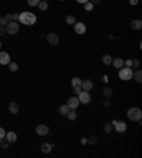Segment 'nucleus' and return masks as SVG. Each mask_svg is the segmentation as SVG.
Masks as SVG:
<instances>
[{
    "label": "nucleus",
    "mask_w": 142,
    "mask_h": 158,
    "mask_svg": "<svg viewBox=\"0 0 142 158\" xmlns=\"http://www.w3.org/2000/svg\"><path fill=\"white\" fill-rule=\"evenodd\" d=\"M19 20H20V23H23L24 26H33V24H36L37 22V16L32 13V12H22L20 14H19Z\"/></svg>",
    "instance_id": "obj_1"
},
{
    "label": "nucleus",
    "mask_w": 142,
    "mask_h": 158,
    "mask_svg": "<svg viewBox=\"0 0 142 158\" xmlns=\"http://www.w3.org/2000/svg\"><path fill=\"white\" fill-rule=\"evenodd\" d=\"M126 117L131 121H141L142 118V111L138 107H131L129 110L126 111Z\"/></svg>",
    "instance_id": "obj_2"
},
{
    "label": "nucleus",
    "mask_w": 142,
    "mask_h": 158,
    "mask_svg": "<svg viewBox=\"0 0 142 158\" xmlns=\"http://www.w3.org/2000/svg\"><path fill=\"white\" fill-rule=\"evenodd\" d=\"M132 74H134V70L131 67H121L118 71V77L124 81H128V80L132 79Z\"/></svg>",
    "instance_id": "obj_3"
},
{
    "label": "nucleus",
    "mask_w": 142,
    "mask_h": 158,
    "mask_svg": "<svg viewBox=\"0 0 142 158\" xmlns=\"http://www.w3.org/2000/svg\"><path fill=\"white\" fill-rule=\"evenodd\" d=\"M19 30H20V26H19V23L14 22V20H11V22H9V23L6 24V33H7V34H17Z\"/></svg>",
    "instance_id": "obj_4"
},
{
    "label": "nucleus",
    "mask_w": 142,
    "mask_h": 158,
    "mask_svg": "<svg viewBox=\"0 0 142 158\" xmlns=\"http://www.w3.org/2000/svg\"><path fill=\"white\" fill-rule=\"evenodd\" d=\"M111 124H112V127H114L118 133H125V131H126V124L124 123V121L112 120V121H111Z\"/></svg>",
    "instance_id": "obj_5"
},
{
    "label": "nucleus",
    "mask_w": 142,
    "mask_h": 158,
    "mask_svg": "<svg viewBox=\"0 0 142 158\" xmlns=\"http://www.w3.org/2000/svg\"><path fill=\"white\" fill-rule=\"evenodd\" d=\"M78 101H80V104H90V101H91V95H90V93L82 90V91L78 94Z\"/></svg>",
    "instance_id": "obj_6"
},
{
    "label": "nucleus",
    "mask_w": 142,
    "mask_h": 158,
    "mask_svg": "<svg viewBox=\"0 0 142 158\" xmlns=\"http://www.w3.org/2000/svg\"><path fill=\"white\" fill-rule=\"evenodd\" d=\"M47 41L50 43V46H58L60 43V39L55 33H48L47 34Z\"/></svg>",
    "instance_id": "obj_7"
},
{
    "label": "nucleus",
    "mask_w": 142,
    "mask_h": 158,
    "mask_svg": "<svg viewBox=\"0 0 142 158\" xmlns=\"http://www.w3.org/2000/svg\"><path fill=\"white\" fill-rule=\"evenodd\" d=\"M67 105H68V108H70V110H77V107L80 105L78 97H70V98H68V103H67Z\"/></svg>",
    "instance_id": "obj_8"
},
{
    "label": "nucleus",
    "mask_w": 142,
    "mask_h": 158,
    "mask_svg": "<svg viewBox=\"0 0 142 158\" xmlns=\"http://www.w3.org/2000/svg\"><path fill=\"white\" fill-rule=\"evenodd\" d=\"M36 133L39 135H47L48 133H50V128H48V126H46V124H39L37 128H36Z\"/></svg>",
    "instance_id": "obj_9"
},
{
    "label": "nucleus",
    "mask_w": 142,
    "mask_h": 158,
    "mask_svg": "<svg viewBox=\"0 0 142 158\" xmlns=\"http://www.w3.org/2000/svg\"><path fill=\"white\" fill-rule=\"evenodd\" d=\"M94 87V84H93V81L91 80H81V88L84 90V91H91Z\"/></svg>",
    "instance_id": "obj_10"
},
{
    "label": "nucleus",
    "mask_w": 142,
    "mask_h": 158,
    "mask_svg": "<svg viewBox=\"0 0 142 158\" xmlns=\"http://www.w3.org/2000/svg\"><path fill=\"white\" fill-rule=\"evenodd\" d=\"M74 30L77 34H84L85 30H87V27H85V24L84 23H80V22H75L74 23Z\"/></svg>",
    "instance_id": "obj_11"
},
{
    "label": "nucleus",
    "mask_w": 142,
    "mask_h": 158,
    "mask_svg": "<svg viewBox=\"0 0 142 158\" xmlns=\"http://www.w3.org/2000/svg\"><path fill=\"white\" fill-rule=\"evenodd\" d=\"M10 63V56L6 51H0V64L1 66H7Z\"/></svg>",
    "instance_id": "obj_12"
},
{
    "label": "nucleus",
    "mask_w": 142,
    "mask_h": 158,
    "mask_svg": "<svg viewBox=\"0 0 142 158\" xmlns=\"http://www.w3.org/2000/svg\"><path fill=\"white\" fill-rule=\"evenodd\" d=\"M4 138L9 141V144H13V142L17 141V135H16V133H13V131H9V133H6Z\"/></svg>",
    "instance_id": "obj_13"
},
{
    "label": "nucleus",
    "mask_w": 142,
    "mask_h": 158,
    "mask_svg": "<svg viewBox=\"0 0 142 158\" xmlns=\"http://www.w3.org/2000/svg\"><path fill=\"white\" fill-rule=\"evenodd\" d=\"M112 66L119 70L121 67H124V60L121 57H115V58H112Z\"/></svg>",
    "instance_id": "obj_14"
},
{
    "label": "nucleus",
    "mask_w": 142,
    "mask_h": 158,
    "mask_svg": "<svg viewBox=\"0 0 142 158\" xmlns=\"http://www.w3.org/2000/svg\"><path fill=\"white\" fill-rule=\"evenodd\" d=\"M131 29H132V30H139V29H142V22L139 19L132 20V22H131Z\"/></svg>",
    "instance_id": "obj_15"
},
{
    "label": "nucleus",
    "mask_w": 142,
    "mask_h": 158,
    "mask_svg": "<svg viewBox=\"0 0 142 158\" xmlns=\"http://www.w3.org/2000/svg\"><path fill=\"white\" fill-rule=\"evenodd\" d=\"M53 148V144H50V142H43L41 144V151L44 152V154H48L50 151Z\"/></svg>",
    "instance_id": "obj_16"
},
{
    "label": "nucleus",
    "mask_w": 142,
    "mask_h": 158,
    "mask_svg": "<svg viewBox=\"0 0 142 158\" xmlns=\"http://www.w3.org/2000/svg\"><path fill=\"white\" fill-rule=\"evenodd\" d=\"M9 111H10V114H17V113H19V104L10 103L9 104Z\"/></svg>",
    "instance_id": "obj_17"
},
{
    "label": "nucleus",
    "mask_w": 142,
    "mask_h": 158,
    "mask_svg": "<svg viewBox=\"0 0 142 158\" xmlns=\"http://www.w3.org/2000/svg\"><path fill=\"white\" fill-rule=\"evenodd\" d=\"M132 77L135 79V81H136V83H141V81H142V70H141V69H136V71L132 74Z\"/></svg>",
    "instance_id": "obj_18"
},
{
    "label": "nucleus",
    "mask_w": 142,
    "mask_h": 158,
    "mask_svg": "<svg viewBox=\"0 0 142 158\" xmlns=\"http://www.w3.org/2000/svg\"><path fill=\"white\" fill-rule=\"evenodd\" d=\"M71 86H72V88L81 87V79H78V77H74V79L71 80Z\"/></svg>",
    "instance_id": "obj_19"
},
{
    "label": "nucleus",
    "mask_w": 142,
    "mask_h": 158,
    "mask_svg": "<svg viewBox=\"0 0 142 158\" xmlns=\"http://www.w3.org/2000/svg\"><path fill=\"white\" fill-rule=\"evenodd\" d=\"M67 117H68V120L70 121H74V120L77 118V113H75V110H70L68 113H67Z\"/></svg>",
    "instance_id": "obj_20"
},
{
    "label": "nucleus",
    "mask_w": 142,
    "mask_h": 158,
    "mask_svg": "<svg viewBox=\"0 0 142 158\" xmlns=\"http://www.w3.org/2000/svg\"><path fill=\"white\" fill-rule=\"evenodd\" d=\"M103 63L107 64V66H108V64H111V63H112V57H111L110 54H104L103 56Z\"/></svg>",
    "instance_id": "obj_21"
},
{
    "label": "nucleus",
    "mask_w": 142,
    "mask_h": 158,
    "mask_svg": "<svg viewBox=\"0 0 142 158\" xmlns=\"http://www.w3.org/2000/svg\"><path fill=\"white\" fill-rule=\"evenodd\" d=\"M37 6H39V9H40V10H41V12H46V10H47V9H48L47 1H41V0H40V3H39V4H37Z\"/></svg>",
    "instance_id": "obj_22"
},
{
    "label": "nucleus",
    "mask_w": 142,
    "mask_h": 158,
    "mask_svg": "<svg viewBox=\"0 0 142 158\" xmlns=\"http://www.w3.org/2000/svg\"><path fill=\"white\" fill-rule=\"evenodd\" d=\"M68 111H70V108H68V105H67V104L60 107V114H61V115H67V113H68Z\"/></svg>",
    "instance_id": "obj_23"
},
{
    "label": "nucleus",
    "mask_w": 142,
    "mask_h": 158,
    "mask_svg": "<svg viewBox=\"0 0 142 158\" xmlns=\"http://www.w3.org/2000/svg\"><path fill=\"white\" fill-rule=\"evenodd\" d=\"M111 130H112V124H111V123H105V124H104V131H105L107 134H110Z\"/></svg>",
    "instance_id": "obj_24"
},
{
    "label": "nucleus",
    "mask_w": 142,
    "mask_h": 158,
    "mask_svg": "<svg viewBox=\"0 0 142 158\" xmlns=\"http://www.w3.org/2000/svg\"><path fill=\"white\" fill-rule=\"evenodd\" d=\"M65 23H67V24H74V23H75V17L71 16V14H70V16H67V17H65Z\"/></svg>",
    "instance_id": "obj_25"
},
{
    "label": "nucleus",
    "mask_w": 142,
    "mask_h": 158,
    "mask_svg": "<svg viewBox=\"0 0 142 158\" xmlns=\"http://www.w3.org/2000/svg\"><path fill=\"white\" fill-rule=\"evenodd\" d=\"M84 9H85L87 12H91V10L94 9V4H93L91 1H87V3H84Z\"/></svg>",
    "instance_id": "obj_26"
},
{
    "label": "nucleus",
    "mask_w": 142,
    "mask_h": 158,
    "mask_svg": "<svg viewBox=\"0 0 142 158\" xmlns=\"http://www.w3.org/2000/svg\"><path fill=\"white\" fill-rule=\"evenodd\" d=\"M104 95H105L107 98H108V97H111V95H112V90H111L110 87H105V88H104Z\"/></svg>",
    "instance_id": "obj_27"
},
{
    "label": "nucleus",
    "mask_w": 142,
    "mask_h": 158,
    "mask_svg": "<svg viewBox=\"0 0 142 158\" xmlns=\"http://www.w3.org/2000/svg\"><path fill=\"white\" fill-rule=\"evenodd\" d=\"M9 69H10V71H17L19 66H17V63H9Z\"/></svg>",
    "instance_id": "obj_28"
},
{
    "label": "nucleus",
    "mask_w": 142,
    "mask_h": 158,
    "mask_svg": "<svg viewBox=\"0 0 142 158\" xmlns=\"http://www.w3.org/2000/svg\"><path fill=\"white\" fill-rule=\"evenodd\" d=\"M139 60H138V58H135V60H132V64H131V69H132V67H134V69H139Z\"/></svg>",
    "instance_id": "obj_29"
},
{
    "label": "nucleus",
    "mask_w": 142,
    "mask_h": 158,
    "mask_svg": "<svg viewBox=\"0 0 142 158\" xmlns=\"http://www.w3.org/2000/svg\"><path fill=\"white\" fill-rule=\"evenodd\" d=\"M40 3V0H27V4H29V6H37V4H39Z\"/></svg>",
    "instance_id": "obj_30"
},
{
    "label": "nucleus",
    "mask_w": 142,
    "mask_h": 158,
    "mask_svg": "<svg viewBox=\"0 0 142 158\" xmlns=\"http://www.w3.org/2000/svg\"><path fill=\"white\" fill-rule=\"evenodd\" d=\"M0 142H1V147H3V148H7V147H9V141H7V140H4V138H3V140H0Z\"/></svg>",
    "instance_id": "obj_31"
},
{
    "label": "nucleus",
    "mask_w": 142,
    "mask_h": 158,
    "mask_svg": "<svg viewBox=\"0 0 142 158\" xmlns=\"http://www.w3.org/2000/svg\"><path fill=\"white\" fill-rule=\"evenodd\" d=\"M9 22L6 20V17H0V26H4L6 27V24H7Z\"/></svg>",
    "instance_id": "obj_32"
},
{
    "label": "nucleus",
    "mask_w": 142,
    "mask_h": 158,
    "mask_svg": "<svg viewBox=\"0 0 142 158\" xmlns=\"http://www.w3.org/2000/svg\"><path fill=\"white\" fill-rule=\"evenodd\" d=\"M4 135H6L4 128H1V127H0V140H3V138H4Z\"/></svg>",
    "instance_id": "obj_33"
},
{
    "label": "nucleus",
    "mask_w": 142,
    "mask_h": 158,
    "mask_svg": "<svg viewBox=\"0 0 142 158\" xmlns=\"http://www.w3.org/2000/svg\"><path fill=\"white\" fill-rule=\"evenodd\" d=\"M4 34H6V27L0 26V36H4Z\"/></svg>",
    "instance_id": "obj_34"
},
{
    "label": "nucleus",
    "mask_w": 142,
    "mask_h": 158,
    "mask_svg": "<svg viewBox=\"0 0 142 158\" xmlns=\"http://www.w3.org/2000/svg\"><path fill=\"white\" fill-rule=\"evenodd\" d=\"M138 1H139V0H129V4H131V6H136Z\"/></svg>",
    "instance_id": "obj_35"
},
{
    "label": "nucleus",
    "mask_w": 142,
    "mask_h": 158,
    "mask_svg": "<svg viewBox=\"0 0 142 158\" xmlns=\"http://www.w3.org/2000/svg\"><path fill=\"white\" fill-rule=\"evenodd\" d=\"M95 142H97V137H94V135H93V137L90 138V144H95Z\"/></svg>",
    "instance_id": "obj_36"
},
{
    "label": "nucleus",
    "mask_w": 142,
    "mask_h": 158,
    "mask_svg": "<svg viewBox=\"0 0 142 158\" xmlns=\"http://www.w3.org/2000/svg\"><path fill=\"white\" fill-rule=\"evenodd\" d=\"M6 20H7V22H11V20H13V14H6Z\"/></svg>",
    "instance_id": "obj_37"
},
{
    "label": "nucleus",
    "mask_w": 142,
    "mask_h": 158,
    "mask_svg": "<svg viewBox=\"0 0 142 158\" xmlns=\"http://www.w3.org/2000/svg\"><path fill=\"white\" fill-rule=\"evenodd\" d=\"M74 91H75L77 94H80V93L82 91V88H81V87H75V88H74Z\"/></svg>",
    "instance_id": "obj_38"
},
{
    "label": "nucleus",
    "mask_w": 142,
    "mask_h": 158,
    "mask_svg": "<svg viewBox=\"0 0 142 158\" xmlns=\"http://www.w3.org/2000/svg\"><path fill=\"white\" fill-rule=\"evenodd\" d=\"M90 1H91V3H93V4H100V1H101V0H90Z\"/></svg>",
    "instance_id": "obj_39"
},
{
    "label": "nucleus",
    "mask_w": 142,
    "mask_h": 158,
    "mask_svg": "<svg viewBox=\"0 0 142 158\" xmlns=\"http://www.w3.org/2000/svg\"><path fill=\"white\" fill-rule=\"evenodd\" d=\"M13 20H14V22H16V20H19V14H17V13H14V14H13Z\"/></svg>",
    "instance_id": "obj_40"
},
{
    "label": "nucleus",
    "mask_w": 142,
    "mask_h": 158,
    "mask_svg": "<svg viewBox=\"0 0 142 158\" xmlns=\"http://www.w3.org/2000/svg\"><path fill=\"white\" fill-rule=\"evenodd\" d=\"M78 3H81V4H84V3H87V1H90V0H77Z\"/></svg>",
    "instance_id": "obj_41"
},
{
    "label": "nucleus",
    "mask_w": 142,
    "mask_h": 158,
    "mask_svg": "<svg viewBox=\"0 0 142 158\" xmlns=\"http://www.w3.org/2000/svg\"><path fill=\"white\" fill-rule=\"evenodd\" d=\"M104 105L108 107V105H110V101H108V100H104Z\"/></svg>",
    "instance_id": "obj_42"
},
{
    "label": "nucleus",
    "mask_w": 142,
    "mask_h": 158,
    "mask_svg": "<svg viewBox=\"0 0 142 158\" xmlns=\"http://www.w3.org/2000/svg\"><path fill=\"white\" fill-rule=\"evenodd\" d=\"M41 1H47V0H41Z\"/></svg>",
    "instance_id": "obj_43"
},
{
    "label": "nucleus",
    "mask_w": 142,
    "mask_h": 158,
    "mask_svg": "<svg viewBox=\"0 0 142 158\" xmlns=\"http://www.w3.org/2000/svg\"><path fill=\"white\" fill-rule=\"evenodd\" d=\"M0 47H1V41H0Z\"/></svg>",
    "instance_id": "obj_44"
},
{
    "label": "nucleus",
    "mask_w": 142,
    "mask_h": 158,
    "mask_svg": "<svg viewBox=\"0 0 142 158\" xmlns=\"http://www.w3.org/2000/svg\"><path fill=\"white\" fill-rule=\"evenodd\" d=\"M58 1H64V0H58Z\"/></svg>",
    "instance_id": "obj_45"
}]
</instances>
